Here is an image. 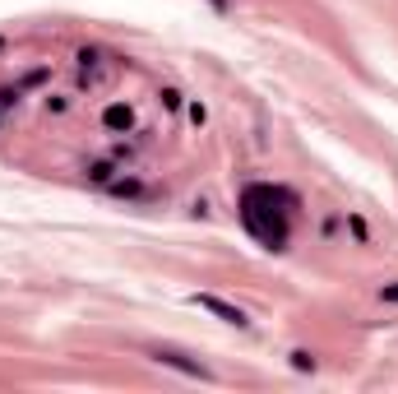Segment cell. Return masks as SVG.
Listing matches in <instances>:
<instances>
[{"label": "cell", "instance_id": "obj_1", "mask_svg": "<svg viewBox=\"0 0 398 394\" xmlns=\"http://www.w3.org/2000/svg\"><path fill=\"white\" fill-rule=\"evenodd\" d=\"M190 302H195V306H204V311H213V315H218V320H227V325H236V329H241V325H250L241 306H227V302H222V297H213V293H195V297H190Z\"/></svg>", "mask_w": 398, "mask_h": 394}, {"label": "cell", "instance_id": "obj_2", "mask_svg": "<svg viewBox=\"0 0 398 394\" xmlns=\"http://www.w3.org/2000/svg\"><path fill=\"white\" fill-rule=\"evenodd\" d=\"M158 362H167V367H176V371H186V376H199V381H209V371H204V367H195V362L176 357V352H158Z\"/></svg>", "mask_w": 398, "mask_h": 394}, {"label": "cell", "instance_id": "obj_3", "mask_svg": "<svg viewBox=\"0 0 398 394\" xmlns=\"http://www.w3.org/2000/svg\"><path fill=\"white\" fill-rule=\"evenodd\" d=\"M107 125H111V130L130 125V107H107Z\"/></svg>", "mask_w": 398, "mask_h": 394}, {"label": "cell", "instance_id": "obj_4", "mask_svg": "<svg viewBox=\"0 0 398 394\" xmlns=\"http://www.w3.org/2000/svg\"><path fill=\"white\" fill-rule=\"evenodd\" d=\"M292 367H297V371H310V367H315V357H310V352H292Z\"/></svg>", "mask_w": 398, "mask_h": 394}, {"label": "cell", "instance_id": "obj_5", "mask_svg": "<svg viewBox=\"0 0 398 394\" xmlns=\"http://www.w3.org/2000/svg\"><path fill=\"white\" fill-rule=\"evenodd\" d=\"M380 297H385V302H398V283H385V288H380Z\"/></svg>", "mask_w": 398, "mask_h": 394}]
</instances>
